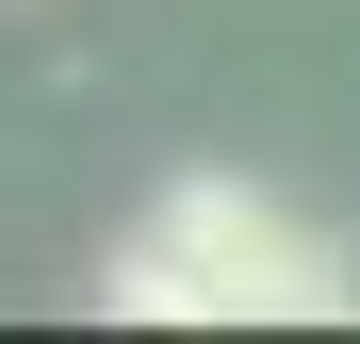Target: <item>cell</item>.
<instances>
[{"mask_svg":"<svg viewBox=\"0 0 360 344\" xmlns=\"http://www.w3.org/2000/svg\"><path fill=\"white\" fill-rule=\"evenodd\" d=\"M98 312H131V328H213V312H197V262H180L164 229H148V246H115V262H98Z\"/></svg>","mask_w":360,"mask_h":344,"instance_id":"2","label":"cell"},{"mask_svg":"<svg viewBox=\"0 0 360 344\" xmlns=\"http://www.w3.org/2000/svg\"><path fill=\"white\" fill-rule=\"evenodd\" d=\"M148 229L197 262V312H213V328H246V312H262V328H344V312H360L344 246H311L262 181H164Z\"/></svg>","mask_w":360,"mask_h":344,"instance_id":"1","label":"cell"}]
</instances>
